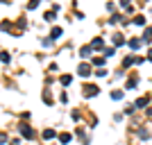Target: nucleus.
<instances>
[{
	"label": "nucleus",
	"instance_id": "obj_13",
	"mask_svg": "<svg viewBox=\"0 0 152 145\" xmlns=\"http://www.w3.org/2000/svg\"><path fill=\"white\" fill-rule=\"evenodd\" d=\"M61 84H64V86H68V84H70V75H64L61 77Z\"/></svg>",
	"mask_w": 152,
	"mask_h": 145
},
{
	"label": "nucleus",
	"instance_id": "obj_9",
	"mask_svg": "<svg viewBox=\"0 0 152 145\" xmlns=\"http://www.w3.org/2000/svg\"><path fill=\"white\" fill-rule=\"evenodd\" d=\"M134 25H145V18H143V16H136V18H134Z\"/></svg>",
	"mask_w": 152,
	"mask_h": 145
},
{
	"label": "nucleus",
	"instance_id": "obj_6",
	"mask_svg": "<svg viewBox=\"0 0 152 145\" xmlns=\"http://www.w3.org/2000/svg\"><path fill=\"white\" fill-rule=\"evenodd\" d=\"M114 43L116 45H123V43H125V36H123V34H116V36H114Z\"/></svg>",
	"mask_w": 152,
	"mask_h": 145
},
{
	"label": "nucleus",
	"instance_id": "obj_15",
	"mask_svg": "<svg viewBox=\"0 0 152 145\" xmlns=\"http://www.w3.org/2000/svg\"><path fill=\"white\" fill-rule=\"evenodd\" d=\"M45 20H55V12H48V14H45Z\"/></svg>",
	"mask_w": 152,
	"mask_h": 145
},
{
	"label": "nucleus",
	"instance_id": "obj_2",
	"mask_svg": "<svg viewBox=\"0 0 152 145\" xmlns=\"http://www.w3.org/2000/svg\"><path fill=\"white\" fill-rule=\"evenodd\" d=\"M77 73H80V77H89V75H91V73H89V66H86V63H82Z\"/></svg>",
	"mask_w": 152,
	"mask_h": 145
},
{
	"label": "nucleus",
	"instance_id": "obj_1",
	"mask_svg": "<svg viewBox=\"0 0 152 145\" xmlns=\"http://www.w3.org/2000/svg\"><path fill=\"white\" fill-rule=\"evenodd\" d=\"M20 134H23L25 138H32V136H34V132H32V129H30L27 125H23V127H20Z\"/></svg>",
	"mask_w": 152,
	"mask_h": 145
},
{
	"label": "nucleus",
	"instance_id": "obj_10",
	"mask_svg": "<svg viewBox=\"0 0 152 145\" xmlns=\"http://www.w3.org/2000/svg\"><path fill=\"white\" fill-rule=\"evenodd\" d=\"M59 141H61V143H68V141H70V134H59Z\"/></svg>",
	"mask_w": 152,
	"mask_h": 145
},
{
	"label": "nucleus",
	"instance_id": "obj_11",
	"mask_svg": "<svg viewBox=\"0 0 152 145\" xmlns=\"http://www.w3.org/2000/svg\"><path fill=\"white\" fill-rule=\"evenodd\" d=\"M148 136H150L148 129H139V138H148Z\"/></svg>",
	"mask_w": 152,
	"mask_h": 145
},
{
	"label": "nucleus",
	"instance_id": "obj_8",
	"mask_svg": "<svg viewBox=\"0 0 152 145\" xmlns=\"http://www.w3.org/2000/svg\"><path fill=\"white\" fill-rule=\"evenodd\" d=\"M50 36L52 39H59V36H61V27H55V30L50 32Z\"/></svg>",
	"mask_w": 152,
	"mask_h": 145
},
{
	"label": "nucleus",
	"instance_id": "obj_4",
	"mask_svg": "<svg viewBox=\"0 0 152 145\" xmlns=\"http://www.w3.org/2000/svg\"><path fill=\"white\" fill-rule=\"evenodd\" d=\"M141 43H143V41H139V39H132V41H129V48H132V50H139Z\"/></svg>",
	"mask_w": 152,
	"mask_h": 145
},
{
	"label": "nucleus",
	"instance_id": "obj_14",
	"mask_svg": "<svg viewBox=\"0 0 152 145\" xmlns=\"http://www.w3.org/2000/svg\"><path fill=\"white\" fill-rule=\"evenodd\" d=\"M93 48H102V39H93Z\"/></svg>",
	"mask_w": 152,
	"mask_h": 145
},
{
	"label": "nucleus",
	"instance_id": "obj_12",
	"mask_svg": "<svg viewBox=\"0 0 152 145\" xmlns=\"http://www.w3.org/2000/svg\"><path fill=\"white\" fill-rule=\"evenodd\" d=\"M111 98H114V100H121V98H123V91H114V93H111Z\"/></svg>",
	"mask_w": 152,
	"mask_h": 145
},
{
	"label": "nucleus",
	"instance_id": "obj_16",
	"mask_svg": "<svg viewBox=\"0 0 152 145\" xmlns=\"http://www.w3.org/2000/svg\"><path fill=\"white\" fill-rule=\"evenodd\" d=\"M148 59H150V61H152V48H150V52H148Z\"/></svg>",
	"mask_w": 152,
	"mask_h": 145
},
{
	"label": "nucleus",
	"instance_id": "obj_5",
	"mask_svg": "<svg viewBox=\"0 0 152 145\" xmlns=\"http://www.w3.org/2000/svg\"><path fill=\"white\" fill-rule=\"evenodd\" d=\"M43 138H55V129H43Z\"/></svg>",
	"mask_w": 152,
	"mask_h": 145
},
{
	"label": "nucleus",
	"instance_id": "obj_7",
	"mask_svg": "<svg viewBox=\"0 0 152 145\" xmlns=\"http://www.w3.org/2000/svg\"><path fill=\"white\" fill-rule=\"evenodd\" d=\"M145 104H148V98H139V100H136V104H134V107H145Z\"/></svg>",
	"mask_w": 152,
	"mask_h": 145
},
{
	"label": "nucleus",
	"instance_id": "obj_3",
	"mask_svg": "<svg viewBox=\"0 0 152 145\" xmlns=\"http://www.w3.org/2000/svg\"><path fill=\"white\" fill-rule=\"evenodd\" d=\"M95 93H98V88H95V86H86V88H84V95H86V98H93Z\"/></svg>",
	"mask_w": 152,
	"mask_h": 145
}]
</instances>
